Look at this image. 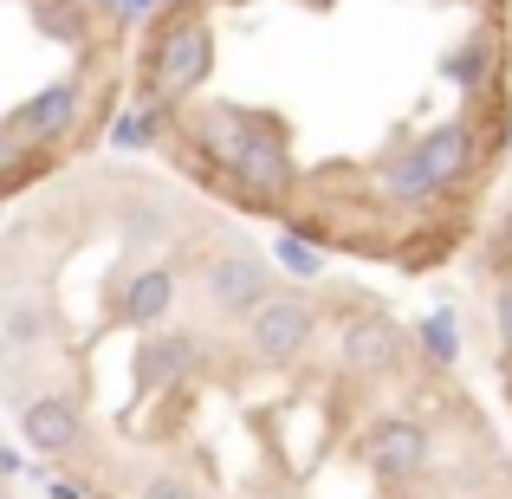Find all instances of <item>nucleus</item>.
<instances>
[{
    "label": "nucleus",
    "mask_w": 512,
    "mask_h": 499,
    "mask_svg": "<svg viewBox=\"0 0 512 499\" xmlns=\"http://www.w3.org/2000/svg\"><path fill=\"white\" fill-rule=\"evenodd\" d=\"M130 104L214 208L318 253L435 273L512 150V0H156Z\"/></svg>",
    "instance_id": "obj_1"
},
{
    "label": "nucleus",
    "mask_w": 512,
    "mask_h": 499,
    "mask_svg": "<svg viewBox=\"0 0 512 499\" xmlns=\"http://www.w3.org/2000/svg\"><path fill=\"white\" fill-rule=\"evenodd\" d=\"M474 292H480V331H487V370L512 415V195L474 234Z\"/></svg>",
    "instance_id": "obj_2"
}]
</instances>
